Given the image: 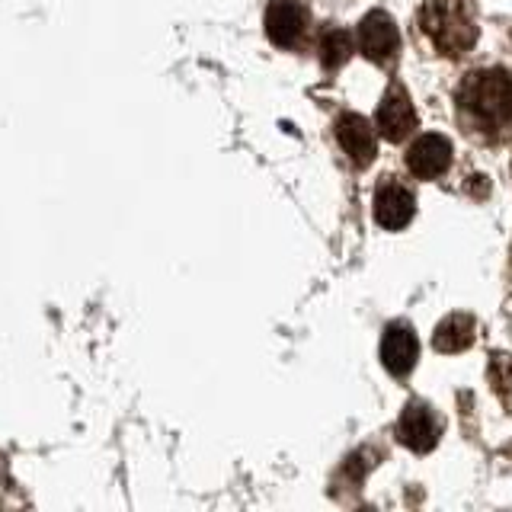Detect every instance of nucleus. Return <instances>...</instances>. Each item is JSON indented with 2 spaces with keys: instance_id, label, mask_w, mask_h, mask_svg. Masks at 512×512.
<instances>
[{
  "instance_id": "4",
  "label": "nucleus",
  "mask_w": 512,
  "mask_h": 512,
  "mask_svg": "<svg viewBox=\"0 0 512 512\" xmlns=\"http://www.w3.org/2000/svg\"><path fill=\"white\" fill-rule=\"evenodd\" d=\"M439 436H442V426L436 420V413H432L426 404H407L404 413H400L397 420V439L404 442L413 452H432V448L439 445Z\"/></svg>"
},
{
  "instance_id": "8",
  "label": "nucleus",
  "mask_w": 512,
  "mask_h": 512,
  "mask_svg": "<svg viewBox=\"0 0 512 512\" xmlns=\"http://www.w3.org/2000/svg\"><path fill=\"white\" fill-rule=\"evenodd\" d=\"M336 141H340V148L349 154V160L356 167H368L375 160V151H378L375 128L368 125V119L356 116V112L340 116V122H336Z\"/></svg>"
},
{
  "instance_id": "9",
  "label": "nucleus",
  "mask_w": 512,
  "mask_h": 512,
  "mask_svg": "<svg viewBox=\"0 0 512 512\" xmlns=\"http://www.w3.org/2000/svg\"><path fill=\"white\" fill-rule=\"evenodd\" d=\"M416 128V112L404 87H391L378 106V132L388 141H404Z\"/></svg>"
},
{
  "instance_id": "3",
  "label": "nucleus",
  "mask_w": 512,
  "mask_h": 512,
  "mask_svg": "<svg viewBox=\"0 0 512 512\" xmlns=\"http://www.w3.org/2000/svg\"><path fill=\"white\" fill-rule=\"evenodd\" d=\"M359 48L368 61L384 64L397 55L400 48V32L394 26V20L384 10H372L359 23Z\"/></svg>"
},
{
  "instance_id": "11",
  "label": "nucleus",
  "mask_w": 512,
  "mask_h": 512,
  "mask_svg": "<svg viewBox=\"0 0 512 512\" xmlns=\"http://www.w3.org/2000/svg\"><path fill=\"white\" fill-rule=\"evenodd\" d=\"M474 343V317L471 314H448L442 324L432 333V346L445 356H452V352H461Z\"/></svg>"
},
{
  "instance_id": "2",
  "label": "nucleus",
  "mask_w": 512,
  "mask_h": 512,
  "mask_svg": "<svg viewBox=\"0 0 512 512\" xmlns=\"http://www.w3.org/2000/svg\"><path fill=\"white\" fill-rule=\"evenodd\" d=\"M420 26L442 55H464L477 42L474 10L464 0H426Z\"/></svg>"
},
{
  "instance_id": "6",
  "label": "nucleus",
  "mask_w": 512,
  "mask_h": 512,
  "mask_svg": "<svg viewBox=\"0 0 512 512\" xmlns=\"http://www.w3.org/2000/svg\"><path fill=\"white\" fill-rule=\"evenodd\" d=\"M416 359H420V343L410 324H391L381 336V362L391 375L404 378L413 372Z\"/></svg>"
},
{
  "instance_id": "13",
  "label": "nucleus",
  "mask_w": 512,
  "mask_h": 512,
  "mask_svg": "<svg viewBox=\"0 0 512 512\" xmlns=\"http://www.w3.org/2000/svg\"><path fill=\"white\" fill-rule=\"evenodd\" d=\"M490 381H493L496 397L503 400V407L512 410V359L493 356V362H490Z\"/></svg>"
},
{
  "instance_id": "7",
  "label": "nucleus",
  "mask_w": 512,
  "mask_h": 512,
  "mask_svg": "<svg viewBox=\"0 0 512 512\" xmlns=\"http://www.w3.org/2000/svg\"><path fill=\"white\" fill-rule=\"evenodd\" d=\"M452 164V144L442 135H420L407 151V167L420 180H436Z\"/></svg>"
},
{
  "instance_id": "1",
  "label": "nucleus",
  "mask_w": 512,
  "mask_h": 512,
  "mask_svg": "<svg viewBox=\"0 0 512 512\" xmlns=\"http://www.w3.org/2000/svg\"><path fill=\"white\" fill-rule=\"evenodd\" d=\"M458 122L477 141L500 144L512 138V74L500 68L471 71L455 93Z\"/></svg>"
},
{
  "instance_id": "12",
  "label": "nucleus",
  "mask_w": 512,
  "mask_h": 512,
  "mask_svg": "<svg viewBox=\"0 0 512 512\" xmlns=\"http://www.w3.org/2000/svg\"><path fill=\"white\" fill-rule=\"evenodd\" d=\"M352 48L356 45H352V36L346 29H327L324 39H320V61H324L327 71H336L349 61Z\"/></svg>"
},
{
  "instance_id": "10",
  "label": "nucleus",
  "mask_w": 512,
  "mask_h": 512,
  "mask_svg": "<svg viewBox=\"0 0 512 512\" xmlns=\"http://www.w3.org/2000/svg\"><path fill=\"white\" fill-rule=\"evenodd\" d=\"M266 32L276 45L292 48L304 32V10L295 0H276L266 13Z\"/></svg>"
},
{
  "instance_id": "5",
  "label": "nucleus",
  "mask_w": 512,
  "mask_h": 512,
  "mask_svg": "<svg viewBox=\"0 0 512 512\" xmlns=\"http://www.w3.org/2000/svg\"><path fill=\"white\" fill-rule=\"evenodd\" d=\"M413 212H416V199L407 186H400L397 180H384L375 189V221L384 231L407 228Z\"/></svg>"
}]
</instances>
